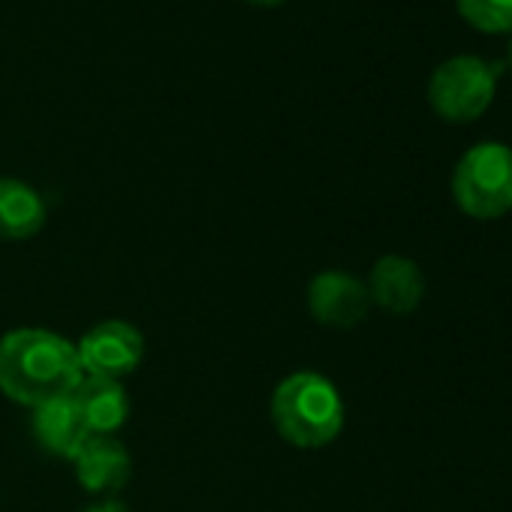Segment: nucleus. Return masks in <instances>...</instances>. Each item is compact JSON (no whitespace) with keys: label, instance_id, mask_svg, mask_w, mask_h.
Segmentation results:
<instances>
[{"label":"nucleus","instance_id":"7","mask_svg":"<svg viewBox=\"0 0 512 512\" xmlns=\"http://www.w3.org/2000/svg\"><path fill=\"white\" fill-rule=\"evenodd\" d=\"M365 287H368L371 305H377L380 311H386L392 317L413 314L425 299L422 269L410 260V256H398V253L380 256Z\"/></svg>","mask_w":512,"mask_h":512},{"label":"nucleus","instance_id":"9","mask_svg":"<svg viewBox=\"0 0 512 512\" xmlns=\"http://www.w3.org/2000/svg\"><path fill=\"white\" fill-rule=\"evenodd\" d=\"M31 428H34V437L40 440V446L46 452L70 458V461L82 449V443L91 437L73 395H61V398L37 404L34 416H31Z\"/></svg>","mask_w":512,"mask_h":512},{"label":"nucleus","instance_id":"11","mask_svg":"<svg viewBox=\"0 0 512 512\" xmlns=\"http://www.w3.org/2000/svg\"><path fill=\"white\" fill-rule=\"evenodd\" d=\"M46 226V199L28 181L0 178V238L25 241Z\"/></svg>","mask_w":512,"mask_h":512},{"label":"nucleus","instance_id":"10","mask_svg":"<svg viewBox=\"0 0 512 512\" xmlns=\"http://www.w3.org/2000/svg\"><path fill=\"white\" fill-rule=\"evenodd\" d=\"M70 395L91 434H115L130 416V398L118 380L85 374Z\"/></svg>","mask_w":512,"mask_h":512},{"label":"nucleus","instance_id":"4","mask_svg":"<svg viewBox=\"0 0 512 512\" xmlns=\"http://www.w3.org/2000/svg\"><path fill=\"white\" fill-rule=\"evenodd\" d=\"M500 70V64L479 55H452L428 79V106L449 124H470L494 103Z\"/></svg>","mask_w":512,"mask_h":512},{"label":"nucleus","instance_id":"2","mask_svg":"<svg viewBox=\"0 0 512 512\" xmlns=\"http://www.w3.org/2000/svg\"><path fill=\"white\" fill-rule=\"evenodd\" d=\"M272 422L287 443L299 449H320L344 428V398L329 377L317 371H296L284 377L272 395Z\"/></svg>","mask_w":512,"mask_h":512},{"label":"nucleus","instance_id":"8","mask_svg":"<svg viewBox=\"0 0 512 512\" xmlns=\"http://www.w3.org/2000/svg\"><path fill=\"white\" fill-rule=\"evenodd\" d=\"M76 476L91 494L112 497L118 494L133 473L130 449L115 434H91L82 449L73 455Z\"/></svg>","mask_w":512,"mask_h":512},{"label":"nucleus","instance_id":"14","mask_svg":"<svg viewBox=\"0 0 512 512\" xmlns=\"http://www.w3.org/2000/svg\"><path fill=\"white\" fill-rule=\"evenodd\" d=\"M247 4H253V7H281L284 0H247Z\"/></svg>","mask_w":512,"mask_h":512},{"label":"nucleus","instance_id":"13","mask_svg":"<svg viewBox=\"0 0 512 512\" xmlns=\"http://www.w3.org/2000/svg\"><path fill=\"white\" fill-rule=\"evenodd\" d=\"M82 512H130V509L121 500H100V503H94V506H88Z\"/></svg>","mask_w":512,"mask_h":512},{"label":"nucleus","instance_id":"15","mask_svg":"<svg viewBox=\"0 0 512 512\" xmlns=\"http://www.w3.org/2000/svg\"><path fill=\"white\" fill-rule=\"evenodd\" d=\"M503 70H509V73H512V37H509V43H506V61H503Z\"/></svg>","mask_w":512,"mask_h":512},{"label":"nucleus","instance_id":"5","mask_svg":"<svg viewBox=\"0 0 512 512\" xmlns=\"http://www.w3.org/2000/svg\"><path fill=\"white\" fill-rule=\"evenodd\" d=\"M82 374L121 380L133 374L145 356V338L136 326L124 320H103L82 335L76 344Z\"/></svg>","mask_w":512,"mask_h":512},{"label":"nucleus","instance_id":"6","mask_svg":"<svg viewBox=\"0 0 512 512\" xmlns=\"http://www.w3.org/2000/svg\"><path fill=\"white\" fill-rule=\"evenodd\" d=\"M308 311L320 326L353 329L368 317L371 296L365 281L353 278L350 272L329 269L308 284Z\"/></svg>","mask_w":512,"mask_h":512},{"label":"nucleus","instance_id":"3","mask_svg":"<svg viewBox=\"0 0 512 512\" xmlns=\"http://www.w3.org/2000/svg\"><path fill=\"white\" fill-rule=\"evenodd\" d=\"M452 199L473 220H500L512 211V148L479 142L452 169Z\"/></svg>","mask_w":512,"mask_h":512},{"label":"nucleus","instance_id":"1","mask_svg":"<svg viewBox=\"0 0 512 512\" xmlns=\"http://www.w3.org/2000/svg\"><path fill=\"white\" fill-rule=\"evenodd\" d=\"M76 344L49 329H16L0 338V392L37 407L70 395L82 380Z\"/></svg>","mask_w":512,"mask_h":512},{"label":"nucleus","instance_id":"12","mask_svg":"<svg viewBox=\"0 0 512 512\" xmlns=\"http://www.w3.org/2000/svg\"><path fill=\"white\" fill-rule=\"evenodd\" d=\"M455 7L482 34H512V0H455Z\"/></svg>","mask_w":512,"mask_h":512}]
</instances>
